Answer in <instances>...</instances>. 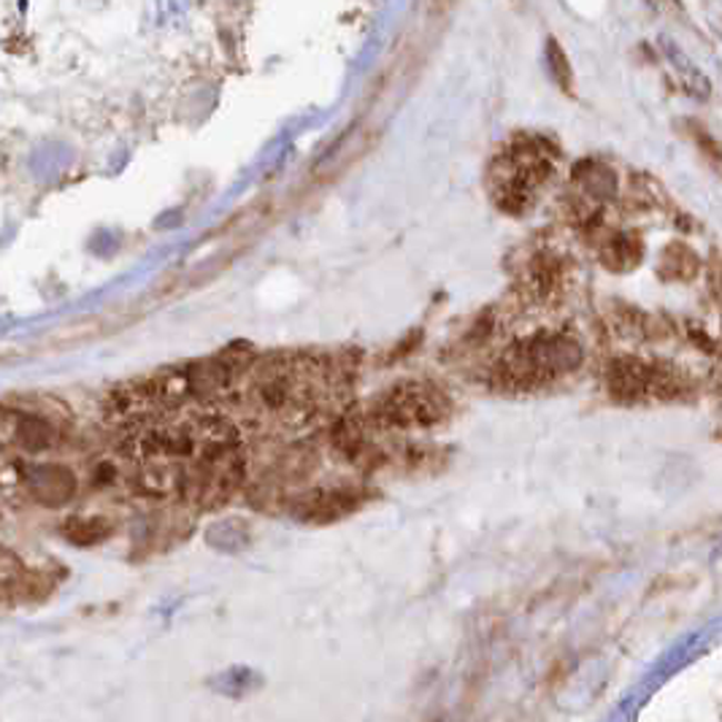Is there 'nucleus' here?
Instances as JSON below:
<instances>
[{
	"label": "nucleus",
	"mask_w": 722,
	"mask_h": 722,
	"mask_svg": "<svg viewBox=\"0 0 722 722\" xmlns=\"http://www.w3.org/2000/svg\"><path fill=\"white\" fill-rule=\"evenodd\" d=\"M20 484L43 507H62L79 490V479L60 463H36L20 471Z\"/></svg>",
	"instance_id": "6"
},
{
	"label": "nucleus",
	"mask_w": 722,
	"mask_h": 722,
	"mask_svg": "<svg viewBox=\"0 0 722 722\" xmlns=\"http://www.w3.org/2000/svg\"><path fill=\"white\" fill-rule=\"evenodd\" d=\"M363 490L354 484H322V488H311L298 495L292 512L309 525H328V522L352 514L363 503Z\"/></svg>",
	"instance_id": "5"
},
{
	"label": "nucleus",
	"mask_w": 722,
	"mask_h": 722,
	"mask_svg": "<svg viewBox=\"0 0 722 722\" xmlns=\"http://www.w3.org/2000/svg\"><path fill=\"white\" fill-rule=\"evenodd\" d=\"M62 537H66V541H71L73 546H98L111 537V522L92 514L71 517V520L62 525Z\"/></svg>",
	"instance_id": "9"
},
{
	"label": "nucleus",
	"mask_w": 722,
	"mask_h": 722,
	"mask_svg": "<svg viewBox=\"0 0 722 722\" xmlns=\"http://www.w3.org/2000/svg\"><path fill=\"white\" fill-rule=\"evenodd\" d=\"M609 392L618 401H646V398H671L680 392L674 373L644 363V360L622 358L606 373Z\"/></svg>",
	"instance_id": "4"
},
{
	"label": "nucleus",
	"mask_w": 722,
	"mask_h": 722,
	"mask_svg": "<svg viewBox=\"0 0 722 722\" xmlns=\"http://www.w3.org/2000/svg\"><path fill=\"white\" fill-rule=\"evenodd\" d=\"M450 414V398L425 382H403L377 398L371 422L390 431H420L439 425Z\"/></svg>",
	"instance_id": "3"
},
{
	"label": "nucleus",
	"mask_w": 722,
	"mask_h": 722,
	"mask_svg": "<svg viewBox=\"0 0 722 722\" xmlns=\"http://www.w3.org/2000/svg\"><path fill=\"white\" fill-rule=\"evenodd\" d=\"M182 482V463L166 454H144L139 469L133 471V484L147 498H168L179 493Z\"/></svg>",
	"instance_id": "7"
},
{
	"label": "nucleus",
	"mask_w": 722,
	"mask_h": 722,
	"mask_svg": "<svg viewBox=\"0 0 722 722\" xmlns=\"http://www.w3.org/2000/svg\"><path fill=\"white\" fill-rule=\"evenodd\" d=\"M247 477V458L239 444H222L182 463L179 495L192 507L217 509L239 493Z\"/></svg>",
	"instance_id": "2"
},
{
	"label": "nucleus",
	"mask_w": 722,
	"mask_h": 722,
	"mask_svg": "<svg viewBox=\"0 0 722 722\" xmlns=\"http://www.w3.org/2000/svg\"><path fill=\"white\" fill-rule=\"evenodd\" d=\"M579 360H582V350L576 341L541 335L503 354L495 369V379L509 390H533L539 384L552 382L560 373L574 371Z\"/></svg>",
	"instance_id": "1"
},
{
	"label": "nucleus",
	"mask_w": 722,
	"mask_h": 722,
	"mask_svg": "<svg viewBox=\"0 0 722 722\" xmlns=\"http://www.w3.org/2000/svg\"><path fill=\"white\" fill-rule=\"evenodd\" d=\"M9 444L20 447L22 452L39 454L58 444V428L39 414H11Z\"/></svg>",
	"instance_id": "8"
}]
</instances>
